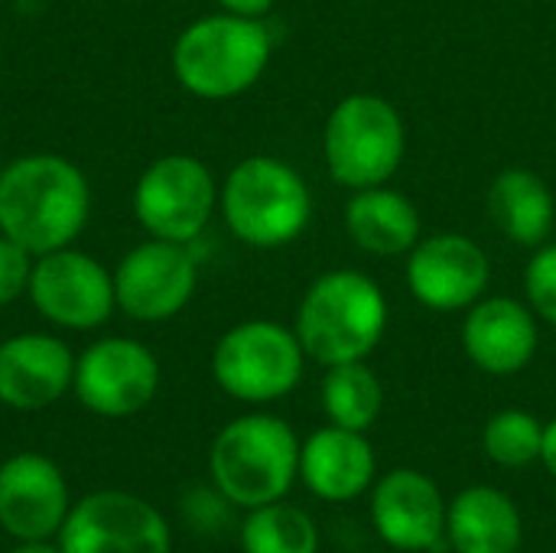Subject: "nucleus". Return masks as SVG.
Listing matches in <instances>:
<instances>
[{"instance_id":"1","label":"nucleus","mask_w":556,"mask_h":553,"mask_svg":"<svg viewBox=\"0 0 556 553\" xmlns=\"http://www.w3.org/2000/svg\"><path fill=\"white\" fill-rule=\"evenodd\" d=\"M91 215L88 176L59 153H26L0 169V235L33 257L75 244Z\"/></svg>"},{"instance_id":"2","label":"nucleus","mask_w":556,"mask_h":553,"mask_svg":"<svg viewBox=\"0 0 556 553\" xmlns=\"http://www.w3.org/2000/svg\"><path fill=\"white\" fill-rule=\"evenodd\" d=\"M293 332L306 359L323 368L365 362L388 332V297L362 271H326L306 287Z\"/></svg>"},{"instance_id":"3","label":"nucleus","mask_w":556,"mask_h":553,"mask_svg":"<svg viewBox=\"0 0 556 553\" xmlns=\"http://www.w3.org/2000/svg\"><path fill=\"white\" fill-rule=\"evenodd\" d=\"M274 39L264 20L208 13L192 20L173 42L176 81L202 101H228L251 91L267 72Z\"/></svg>"},{"instance_id":"4","label":"nucleus","mask_w":556,"mask_h":553,"mask_svg":"<svg viewBox=\"0 0 556 553\" xmlns=\"http://www.w3.org/2000/svg\"><path fill=\"white\" fill-rule=\"evenodd\" d=\"M218 209L228 231L261 251L293 244L313 218V192L287 160L254 153L235 163L218 186Z\"/></svg>"},{"instance_id":"5","label":"nucleus","mask_w":556,"mask_h":553,"mask_svg":"<svg viewBox=\"0 0 556 553\" xmlns=\"http://www.w3.org/2000/svg\"><path fill=\"white\" fill-rule=\"evenodd\" d=\"M208 476L235 508L280 502L300 476V440L283 417L261 411L235 417L212 440Z\"/></svg>"},{"instance_id":"6","label":"nucleus","mask_w":556,"mask_h":553,"mask_svg":"<svg viewBox=\"0 0 556 553\" xmlns=\"http://www.w3.org/2000/svg\"><path fill=\"white\" fill-rule=\"evenodd\" d=\"M407 153V127L401 111L371 91L345 95L326 117L323 156L329 176L345 189H371L391 183Z\"/></svg>"},{"instance_id":"7","label":"nucleus","mask_w":556,"mask_h":553,"mask_svg":"<svg viewBox=\"0 0 556 553\" xmlns=\"http://www.w3.org/2000/svg\"><path fill=\"white\" fill-rule=\"evenodd\" d=\"M306 352L296 332L274 319H244L212 349L215 385L241 404H274L303 381Z\"/></svg>"},{"instance_id":"8","label":"nucleus","mask_w":556,"mask_h":553,"mask_svg":"<svg viewBox=\"0 0 556 553\" xmlns=\"http://www.w3.org/2000/svg\"><path fill=\"white\" fill-rule=\"evenodd\" d=\"M130 205L150 238L192 244L218 209V183L199 156L166 153L137 176Z\"/></svg>"},{"instance_id":"9","label":"nucleus","mask_w":556,"mask_h":553,"mask_svg":"<svg viewBox=\"0 0 556 553\" xmlns=\"http://www.w3.org/2000/svg\"><path fill=\"white\" fill-rule=\"evenodd\" d=\"M26 297L46 323L72 332L101 329L117 310L114 274L75 244L33 261Z\"/></svg>"},{"instance_id":"10","label":"nucleus","mask_w":556,"mask_h":553,"mask_svg":"<svg viewBox=\"0 0 556 553\" xmlns=\"http://www.w3.org/2000/svg\"><path fill=\"white\" fill-rule=\"evenodd\" d=\"M72 391L94 417H134L150 407L160 391V359L137 339H98L75 359Z\"/></svg>"},{"instance_id":"11","label":"nucleus","mask_w":556,"mask_h":553,"mask_svg":"<svg viewBox=\"0 0 556 553\" xmlns=\"http://www.w3.org/2000/svg\"><path fill=\"white\" fill-rule=\"evenodd\" d=\"M111 274L117 310L134 323H166L179 316L199 287V261L192 248L163 238L134 244Z\"/></svg>"},{"instance_id":"12","label":"nucleus","mask_w":556,"mask_h":553,"mask_svg":"<svg viewBox=\"0 0 556 553\" xmlns=\"http://www.w3.org/2000/svg\"><path fill=\"white\" fill-rule=\"evenodd\" d=\"M59 548L62 553H169L173 535L147 499L104 489L72 505Z\"/></svg>"},{"instance_id":"13","label":"nucleus","mask_w":556,"mask_h":553,"mask_svg":"<svg viewBox=\"0 0 556 553\" xmlns=\"http://www.w3.org/2000/svg\"><path fill=\"white\" fill-rule=\"evenodd\" d=\"M410 297L433 313H459L479 303L492 284V264L479 241L463 231L420 238L404 264Z\"/></svg>"},{"instance_id":"14","label":"nucleus","mask_w":556,"mask_h":553,"mask_svg":"<svg viewBox=\"0 0 556 553\" xmlns=\"http://www.w3.org/2000/svg\"><path fill=\"white\" fill-rule=\"evenodd\" d=\"M68 512V482L49 456L16 453L0 463V528L13 541L59 538Z\"/></svg>"},{"instance_id":"15","label":"nucleus","mask_w":556,"mask_h":553,"mask_svg":"<svg viewBox=\"0 0 556 553\" xmlns=\"http://www.w3.org/2000/svg\"><path fill=\"white\" fill-rule=\"evenodd\" d=\"M371 525L397 553H424L446 541L440 486L417 469H394L371 486Z\"/></svg>"},{"instance_id":"16","label":"nucleus","mask_w":556,"mask_h":553,"mask_svg":"<svg viewBox=\"0 0 556 553\" xmlns=\"http://www.w3.org/2000/svg\"><path fill=\"white\" fill-rule=\"evenodd\" d=\"M541 345L538 316L515 297H482L466 310L463 352L466 359L495 378L525 372Z\"/></svg>"},{"instance_id":"17","label":"nucleus","mask_w":556,"mask_h":553,"mask_svg":"<svg viewBox=\"0 0 556 553\" xmlns=\"http://www.w3.org/2000/svg\"><path fill=\"white\" fill-rule=\"evenodd\" d=\"M75 381V352L52 332H16L0 342V404L42 411L62 401Z\"/></svg>"},{"instance_id":"18","label":"nucleus","mask_w":556,"mask_h":553,"mask_svg":"<svg viewBox=\"0 0 556 553\" xmlns=\"http://www.w3.org/2000/svg\"><path fill=\"white\" fill-rule=\"evenodd\" d=\"M378 456L365 433L319 427L300 443V479L323 502H352L375 486Z\"/></svg>"},{"instance_id":"19","label":"nucleus","mask_w":556,"mask_h":553,"mask_svg":"<svg viewBox=\"0 0 556 553\" xmlns=\"http://www.w3.org/2000/svg\"><path fill=\"white\" fill-rule=\"evenodd\" d=\"M345 231L371 257H401L424 238V222L417 205L384 183L352 192L345 202Z\"/></svg>"},{"instance_id":"20","label":"nucleus","mask_w":556,"mask_h":553,"mask_svg":"<svg viewBox=\"0 0 556 553\" xmlns=\"http://www.w3.org/2000/svg\"><path fill=\"white\" fill-rule=\"evenodd\" d=\"M521 538L518 505L492 486H469L446 505V544L456 553H518Z\"/></svg>"},{"instance_id":"21","label":"nucleus","mask_w":556,"mask_h":553,"mask_svg":"<svg viewBox=\"0 0 556 553\" xmlns=\"http://www.w3.org/2000/svg\"><path fill=\"white\" fill-rule=\"evenodd\" d=\"M489 218L508 241L521 248H541L554 235V192L525 166L502 169L489 186Z\"/></svg>"},{"instance_id":"22","label":"nucleus","mask_w":556,"mask_h":553,"mask_svg":"<svg viewBox=\"0 0 556 553\" xmlns=\"http://www.w3.org/2000/svg\"><path fill=\"white\" fill-rule=\"evenodd\" d=\"M384 407V388L375 368L365 362H342L326 368L323 378V411L329 424L345 430H371Z\"/></svg>"},{"instance_id":"23","label":"nucleus","mask_w":556,"mask_h":553,"mask_svg":"<svg viewBox=\"0 0 556 553\" xmlns=\"http://www.w3.org/2000/svg\"><path fill=\"white\" fill-rule=\"evenodd\" d=\"M241 551L244 553H319L316 521L296 508L280 502L251 508L241 525Z\"/></svg>"},{"instance_id":"24","label":"nucleus","mask_w":556,"mask_h":553,"mask_svg":"<svg viewBox=\"0 0 556 553\" xmlns=\"http://www.w3.org/2000/svg\"><path fill=\"white\" fill-rule=\"evenodd\" d=\"M482 450L495 466L505 469H525L531 463H541L544 450V424L518 407L498 411L489 417L482 430Z\"/></svg>"},{"instance_id":"25","label":"nucleus","mask_w":556,"mask_h":553,"mask_svg":"<svg viewBox=\"0 0 556 553\" xmlns=\"http://www.w3.org/2000/svg\"><path fill=\"white\" fill-rule=\"evenodd\" d=\"M525 297L538 319L556 326V241L534 248L525 267Z\"/></svg>"},{"instance_id":"26","label":"nucleus","mask_w":556,"mask_h":553,"mask_svg":"<svg viewBox=\"0 0 556 553\" xmlns=\"http://www.w3.org/2000/svg\"><path fill=\"white\" fill-rule=\"evenodd\" d=\"M33 261L36 257L26 248H20L7 235H0V306H10L13 300H20L26 293Z\"/></svg>"},{"instance_id":"27","label":"nucleus","mask_w":556,"mask_h":553,"mask_svg":"<svg viewBox=\"0 0 556 553\" xmlns=\"http://www.w3.org/2000/svg\"><path fill=\"white\" fill-rule=\"evenodd\" d=\"M228 508H235V505L215 486L212 489H195L186 499V518L199 531H218L222 525H228Z\"/></svg>"},{"instance_id":"28","label":"nucleus","mask_w":556,"mask_h":553,"mask_svg":"<svg viewBox=\"0 0 556 553\" xmlns=\"http://www.w3.org/2000/svg\"><path fill=\"white\" fill-rule=\"evenodd\" d=\"M218 10L225 13H235V16H254V20H264L277 0H215Z\"/></svg>"},{"instance_id":"29","label":"nucleus","mask_w":556,"mask_h":553,"mask_svg":"<svg viewBox=\"0 0 556 553\" xmlns=\"http://www.w3.org/2000/svg\"><path fill=\"white\" fill-rule=\"evenodd\" d=\"M541 463L547 466V473L556 479V417L551 424H544V450H541Z\"/></svg>"},{"instance_id":"30","label":"nucleus","mask_w":556,"mask_h":553,"mask_svg":"<svg viewBox=\"0 0 556 553\" xmlns=\"http://www.w3.org/2000/svg\"><path fill=\"white\" fill-rule=\"evenodd\" d=\"M10 553H62V548L49 541H16V548Z\"/></svg>"}]
</instances>
